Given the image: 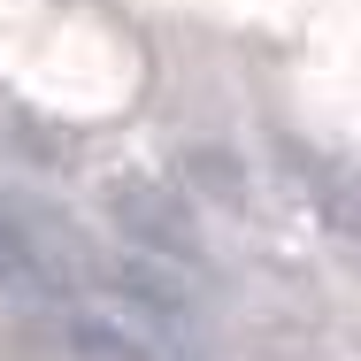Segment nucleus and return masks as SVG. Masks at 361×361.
Returning <instances> with one entry per match:
<instances>
[{"label": "nucleus", "mask_w": 361, "mask_h": 361, "mask_svg": "<svg viewBox=\"0 0 361 361\" xmlns=\"http://www.w3.org/2000/svg\"><path fill=\"white\" fill-rule=\"evenodd\" d=\"M39 277V254H31V238L16 231V223L0 216V292H16V285H31Z\"/></svg>", "instance_id": "nucleus-2"}, {"label": "nucleus", "mask_w": 361, "mask_h": 361, "mask_svg": "<svg viewBox=\"0 0 361 361\" xmlns=\"http://www.w3.org/2000/svg\"><path fill=\"white\" fill-rule=\"evenodd\" d=\"M177 169H185L192 185H208V192H238V177H231V161H223V154H185Z\"/></svg>", "instance_id": "nucleus-3"}, {"label": "nucleus", "mask_w": 361, "mask_h": 361, "mask_svg": "<svg viewBox=\"0 0 361 361\" xmlns=\"http://www.w3.org/2000/svg\"><path fill=\"white\" fill-rule=\"evenodd\" d=\"M108 216L123 223V238L146 246L154 262H200L192 208H185L177 185H116V192H108Z\"/></svg>", "instance_id": "nucleus-1"}]
</instances>
